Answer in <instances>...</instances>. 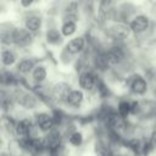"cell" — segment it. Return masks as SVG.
I'll use <instances>...</instances> for the list:
<instances>
[{
	"label": "cell",
	"instance_id": "3",
	"mask_svg": "<svg viewBox=\"0 0 156 156\" xmlns=\"http://www.w3.org/2000/svg\"><path fill=\"white\" fill-rule=\"evenodd\" d=\"M129 27H130V30H133L134 33H143L149 27V18L146 16L139 15L133 18Z\"/></svg>",
	"mask_w": 156,
	"mask_h": 156
},
{
	"label": "cell",
	"instance_id": "14",
	"mask_svg": "<svg viewBox=\"0 0 156 156\" xmlns=\"http://www.w3.org/2000/svg\"><path fill=\"white\" fill-rule=\"evenodd\" d=\"M77 29V26H76V22H71V21H65V23L62 24L61 27V33L62 35L65 37H69L72 35Z\"/></svg>",
	"mask_w": 156,
	"mask_h": 156
},
{
	"label": "cell",
	"instance_id": "20",
	"mask_svg": "<svg viewBox=\"0 0 156 156\" xmlns=\"http://www.w3.org/2000/svg\"><path fill=\"white\" fill-rule=\"evenodd\" d=\"M95 65H96V67H99L100 69H106V68L108 67L110 62H108L106 55L104 54V55H100L99 57H96V60H95Z\"/></svg>",
	"mask_w": 156,
	"mask_h": 156
},
{
	"label": "cell",
	"instance_id": "22",
	"mask_svg": "<svg viewBox=\"0 0 156 156\" xmlns=\"http://www.w3.org/2000/svg\"><path fill=\"white\" fill-rule=\"evenodd\" d=\"M22 105L26 106L27 108H32L34 105H35V99L32 96V95H24L23 100H22Z\"/></svg>",
	"mask_w": 156,
	"mask_h": 156
},
{
	"label": "cell",
	"instance_id": "2",
	"mask_svg": "<svg viewBox=\"0 0 156 156\" xmlns=\"http://www.w3.org/2000/svg\"><path fill=\"white\" fill-rule=\"evenodd\" d=\"M13 43L18 46H27L32 43V35L28 29H15L13 30Z\"/></svg>",
	"mask_w": 156,
	"mask_h": 156
},
{
	"label": "cell",
	"instance_id": "1",
	"mask_svg": "<svg viewBox=\"0 0 156 156\" xmlns=\"http://www.w3.org/2000/svg\"><path fill=\"white\" fill-rule=\"evenodd\" d=\"M129 30H130V27H128L123 23H116L107 29V34L112 39L121 40V39H126L129 35Z\"/></svg>",
	"mask_w": 156,
	"mask_h": 156
},
{
	"label": "cell",
	"instance_id": "5",
	"mask_svg": "<svg viewBox=\"0 0 156 156\" xmlns=\"http://www.w3.org/2000/svg\"><path fill=\"white\" fill-rule=\"evenodd\" d=\"M105 55H106V57H107L110 65L119 63L121 61H123V57H124V54H123L122 49H121V48H117V46L111 48Z\"/></svg>",
	"mask_w": 156,
	"mask_h": 156
},
{
	"label": "cell",
	"instance_id": "10",
	"mask_svg": "<svg viewBox=\"0 0 156 156\" xmlns=\"http://www.w3.org/2000/svg\"><path fill=\"white\" fill-rule=\"evenodd\" d=\"M44 144H45V146H46L48 149H50V150H56V149L58 147V145H60V135H58V133L51 132V133L46 136Z\"/></svg>",
	"mask_w": 156,
	"mask_h": 156
},
{
	"label": "cell",
	"instance_id": "17",
	"mask_svg": "<svg viewBox=\"0 0 156 156\" xmlns=\"http://www.w3.org/2000/svg\"><path fill=\"white\" fill-rule=\"evenodd\" d=\"M1 61H2V65H5V66H11V65L15 63L16 57H15V55H13L12 51H10V50H4V51L1 52Z\"/></svg>",
	"mask_w": 156,
	"mask_h": 156
},
{
	"label": "cell",
	"instance_id": "7",
	"mask_svg": "<svg viewBox=\"0 0 156 156\" xmlns=\"http://www.w3.org/2000/svg\"><path fill=\"white\" fill-rule=\"evenodd\" d=\"M79 85L85 90H91L95 85V77L90 72H84L79 76Z\"/></svg>",
	"mask_w": 156,
	"mask_h": 156
},
{
	"label": "cell",
	"instance_id": "25",
	"mask_svg": "<svg viewBox=\"0 0 156 156\" xmlns=\"http://www.w3.org/2000/svg\"><path fill=\"white\" fill-rule=\"evenodd\" d=\"M111 2H112V0H101V1H100V7H101V9L107 7Z\"/></svg>",
	"mask_w": 156,
	"mask_h": 156
},
{
	"label": "cell",
	"instance_id": "12",
	"mask_svg": "<svg viewBox=\"0 0 156 156\" xmlns=\"http://www.w3.org/2000/svg\"><path fill=\"white\" fill-rule=\"evenodd\" d=\"M82 101H83V93L80 90H72L69 93L66 102L72 106H79Z\"/></svg>",
	"mask_w": 156,
	"mask_h": 156
},
{
	"label": "cell",
	"instance_id": "23",
	"mask_svg": "<svg viewBox=\"0 0 156 156\" xmlns=\"http://www.w3.org/2000/svg\"><path fill=\"white\" fill-rule=\"evenodd\" d=\"M76 11H77V2L76 1L67 5V7H66V13L67 15H76Z\"/></svg>",
	"mask_w": 156,
	"mask_h": 156
},
{
	"label": "cell",
	"instance_id": "19",
	"mask_svg": "<svg viewBox=\"0 0 156 156\" xmlns=\"http://www.w3.org/2000/svg\"><path fill=\"white\" fill-rule=\"evenodd\" d=\"M130 112H132V104H129L128 101H121L118 104V113L122 117H127Z\"/></svg>",
	"mask_w": 156,
	"mask_h": 156
},
{
	"label": "cell",
	"instance_id": "8",
	"mask_svg": "<svg viewBox=\"0 0 156 156\" xmlns=\"http://www.w3.org/2000/svg\"><path fill=\"white\" fill-rule=\"evenodd\" d=\"M37 118V124L41 130H50L54 126V119L46 113H39L35 116Z\"/></svg>",
	"mask_w": 156,
	"mask_h": 156
},
{
	"label": "cell",
	"instance_id": "16",
	"mask_svg": "<svg viewBox=\"0 0 156 156\" xmlns=\"http://www.w3.org/2000/svg\"><path fill=\"white\" fill-rule=\"evenodd\" d=\"M46 41L50 44H57L61 41V34L57 29H49L46 32Z\"/></svg>",
	"mask_w": 156,
	"mask_h": 156
},
{
	"label": "cell",
	"instance_id": "24",
	"mask_svg": "<svg viewBox=\"0 0 156 156\" xmlns=\"http://www.w3.org/2000/svg\"><path fill=\"white\" fill-rule=\"evenodd\" d=\"M33 1H34V0H21V5H22L23 7H29V6L33 4Z\"/></svg>",
	"mask_w": 156,
	"mask_h": 156
},
{
	"label": "cell",
	"instance_id": "6",
	"mask_svg": "<svg viewBox=\"0 0 156 156\" xmlns=\"http://www.w3.org/2000/svg\"><path fill=\"white\" fill-rule=\"evenodd\" d=\"M130 88H132V91L135 93V94H144L147 89V84H146V80L141 77V76H135L132 80V84H130Z\"/></svg>",
	"mask_w": 156,
	"mask_h": 156
},
{
	"label": "cell",
	"instance_id": "21",
	"mask_svg": "<svg viewBox=\"0 0 156 156\" xmlns=\"http://www.w3.org/2000/svg\"><path fill=\"white\" fill-rule=\"evenodd\" d=\"M83 141V135L79 133V132H76V133H72L71 136H69V143L74 146H79Z\"/></svg>",
	"mask_w": 156,
	"mask_h": 156
},
{
	"label": "cell",
	"instance_id": "18",
	"mask_svg": "<svg viewBox=\"0 0 156 156\" xmlns=\"http://www.w3.org/2000/svg\"><path fill=\"white\" fill-rule=\"evenodd\" d=\"M46 78V69L44 66H38L33 69V79L38 83L43 82Z\"/></svg>",
	"mask_w": 156,
	"mask_h": 156
},
{
	"label": "cell",
	"instance_id": "13",
	"mask_svg": "<svg viewBox=\"0 0 156 156\" xmlns=\"http://www.w3.org/2000/svg\"><path fill=\"white\" fill-rule=\"evenodd\" d=\"M41 26V20L37 16H30L26 20V29H28L29 32H35L40 28Z\"/></svg>",
	"mask_w": 156,
	"mask_h": 156
},
{
	"label": "cell",
	"instance_id": "15",
	"mask_svg": "<svg viewBox=\"0 0 156 156\" xmlns=\"http://www.w3.org/2000/svg\"><path fill=\"white\" fill-rule=\"evenodd\" d=\"M34 68V62L32 60H22L17 65V71L21 73H29Z\"/></svg>",
	"mask_w": 156,
	"mask_h": 156
},
{
	"label": "cell",
	"instance_id": "4",
	"mask_svg": "<svg viewBox=\"0 0 156 156\" xmlns=\"http://www.w3.org/2000/svg\"><path fill=\"white\" fill-rule=\"evenodd\" d=\"M71 88L68 84L66 83H58L55 85L52 93H54V96L57 99V100H61V101H67V98L71 93Z\"/></svg>",
	"mask_w": 156,
	"mask_h": 156
},
{
	"label": "cell",
	"instance_id": "9",
	"mask_svg": "<svg viewBox=\"0 0 156 156\" xmlns=\"http://www.w3.org/2000/svg\"><path fill=\"white\" fill-rule=\"evenodd\" d=\"M83 49H84V39L80 38V37L69 40L68 44L66 45V50H67L69 54H78V52H80Z\"/></svg>",
	"mask_w": 156,
	"mask_h": 156
},
{
	"label": "cell",
	"instance_id": "11",
	"mask_svg": "<svg viewBox=\"0 0 156 156\" xmlns=\"http://www.w3.org/2000/svg\"><path fill=\"white\" fill-rule=\"evenodd\" d=\"M16 133L18 134V135H21V136H24V135H27V134H29V132H30V129H32V123H30V121H28V119H22V121H20L17 124H16Z\"/></svg>",
	"mask_w": 156,
	"mask_h": 156
}]
</instances>
